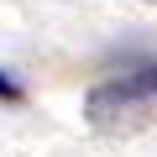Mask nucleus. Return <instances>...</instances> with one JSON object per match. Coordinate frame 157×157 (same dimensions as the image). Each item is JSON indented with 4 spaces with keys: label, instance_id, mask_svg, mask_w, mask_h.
I'll list each match as a JSON object with an SVG mask.
<instances>
[{
    "label": "nucleus",
    "instance_id": "obj_1",
    "mask_svg": "<svg viewBox=\"0 0 157 157\" xmlns=\"http://www.w3.org/2000/svg\"><path fill=\"white\" fill-rule=\"evenodd\" d=\"M147 105H157V58H141L126 73L94 84L89 100H84V115L89 121H115V115H136Z\"/></svg>",
    "mask_w": 157,
    "mask_h": 157
},
{
    "label": "nucleus",
    "instance_id": "obj_2",
    "mask_svg": "<svg viewBox=\"0 0 157 157\" xmlns=\"http://www.w3.org/2000/svg\"><path fill=\"white\" fill-rule=\"evenodd\" d=\"M26 100V89H21V78L11 73V68H0V105H21Z\"/></svg>",
    "mask_w": 157,
    "mask_h": 157
}]
</instances>
